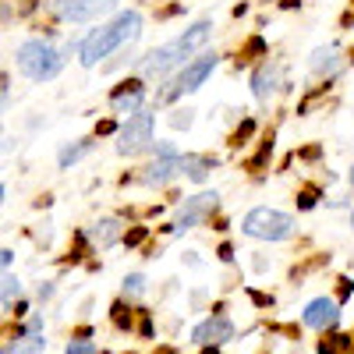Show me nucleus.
<instances>
[{
  "mask_svg": "<svg viewBox=\"0 0 354 354\" xmlns=\"http://www.w3.org/2000/svg\"><path fill=\"white\" fill-rule=\"evenodd\" d=\"M209 36H213V21H198V25L185 28L177 39H170V43H163V46H156L153 53L142 57V75L163 78V75H170L174 68H185V64L192 61V53H198L205 43H209Z\"/></svg>",
  "mask_w": 354,
  "mask_h": 354,
  "instance_id": "f257e3e1",
  "label": "nucleus"
},
{
  "mask_svg": "<svg viewBox=\"0 0 354 354\" xmlns=\"http://www.w3.org/2000/svg\"><path fill=\"white\" fill-rule=\"evenodd\" d=\"M142 36V15L138 11H121L110 25H100L85 36L82 43V68H96L103 57H110L117 46L135 43Z\"/></svg>",
  "mask_w": 354,
  "mask_h": 354,
  "instance_id": "f03ea898",
  "label": "nucleus"
},
{
  "mask_svg": "<svg viewBox=\"0 0 354 354\" xmlns=\"http://www.w3.org/2000/svg\"><path fill=\"white\" fill-rule=\"evenodd\" d=\"M18 71L32 82H53L64 71V53L53 50L46 39H25L18 46Z\"/></svg>",
  "mask_w": 354,
  "mask_h": 354,
  "instance_id": "7ed1b4c3",
  "label": "nucleus"
},
{
  "mask_svg": "<svg viewBox=\"0 0 354 354\" xmlns=\"http://www.w3.org/2000/svg\"><path fill=\"white\" fill-rule=\"evenodd\" d=\"M294 216L290 213H280V209H270V205H259L252 209L245 220H241V230L248 238H259V241H287L294 234Z\"/></svg>",
  "mask_w": 354,
  "mask_h": 354,
  "instance_id": "20e7f679",
  "label": "nucleus"
},
{
  "mask_svg": "<svg viewBox=\"0 0 354 354\" xmlns=\"http://www.w3.org/2000/svg\"><path fill=\"white\" fill-rule=\"evenodd\" d=\"M153 145V113L149 110H135L128 113V121L117 131V153L121 156H138L142 149Z\"/></svg>",
  "mask_w": 354,
  "mask_h": 354,
  "instance_id": "39448f33",
  "label": "nucleus"
},
{
  "mask_svg": "<svg viewBox=\"0 0 354 354\" xmlns=\"http://www.w3.org/2000/svg\"><path fill=\"white\" fill-rule=\"evenodd\" d=\"M216 64H220L216 53H198L195 61H188L181 68V75L170 82V88H163V100H177V96H188L195 88H202V82L216 71Z\"/></svg>",
  "mask_w": 354,
  "mask_h": 354,
  "instance_id": "423d86ee",
  "label": "nucleus"
},
{
  "mask_svg": "<svg viewBox=\"0 0 354 354\" xmlns=\"http://www.w3.org/2000/svg\"><path fill=\"white\" fill-rule=\"evenodd\" d=\"M46 8L64 21H100L117 8V0H46Z\"/></svg>",
  "mask_w": 354,
  "mask_h": 354,
  "instance_id": "0eeeda50",
  "label": "nucleus"
},
{
  "mask_svg": "<svg viewBox=\"0 0 354 354\" xmlns=\"http://www.w3.org/2000/svg\"><path fill=\"white\" fill-rule=\"evenodd\" d=\"M188 163H192V156H177V153H156V160L142 170V181L145 185H170L174 177H181L185 170H188Z\"/></svg>",
  "mask_w": 354,
  "mask_h": 354,
  "instance_id": "6e6552de",
  "label": "nucleus"
},
{
  "mask_svg": "<svg viewBox=\"0 0 354 354\" xmlns=\"http://www.w3.org/2000/svg\"><path fill=\"white\" fill-rule=\"evenodd\" d=\"M216 205H220V195H216V192H202V195L188 198V202L181 205V213H177V220H174V230H177V234L192 230V227L202 223L205 216H213Z\"/></svg>",
  "mask_w": 354,
  "mask_h": 354,
  "instance_id": "1a4fd4ad",
  "label": "nucleus"
},
{
  "mask_svg": "<svg viewBox=\"0 0 354 354\" xmlns=\"http://www.w3.org/2000/svg\"><path fill=\"white\" fill-rule=\"evenodd\" d=\"M230 337H234V322L227 315H213V319H205V322L195 326L192 344L195 347H223Z\"/></svg>",
  "mask_w": 354,
  "mask_h": 354,
  "instance_id": "9d476101",
  "label": "nucleus"
},
{
  "mask_svg": "<svg viewBox=\"0 0 354 354\" xmlns=\"http://www.w3.org/2000/svg\"><path fill=\"white\" fill-rule=\"evenodd\" d=\"M301 319H305V326L326 333V330H333L337 322H340V305L333 298H315V301L305 305V315Z\"/></svg>",
  "mask_w": 354,
  "mask_h": 354,
  "instance_id": "9b49d317",
  "label": "nucleus"
},
{
  "mask_svg": "<svg viewBox=\"0 0 354 354\" xmlns=\"http://www.w3.org/2000/svg\"><path fill=\"white\" fill-rule=\"evenodd\" d=\"M280 64L277 61H266L255 75H252V96L259 100V103H266V100H270L273 93H277V88H280Z\"/></svg>",
  "mask_w": 354,
  "mask_h": 354,
  "instance_id": "f8f14e48",
  "label": "nucleus"
},
{
  "mask_svg": "<svg viewBox=\"0 0 354 354\" xmlns=\"http://www.w3.org/2000/svg\"><path fill=\"white\" fill-rule=\"evenodd\" d=\"M142 103H145L142 82H124L121 93H113V110L117 113H135V110H142Z\"/></svg>",
  "mask_w": 354,
  "mask_h": 354,
  "instance_id": "ddd939ff",
  "label": "nucleus"
},
{
  "mask_svg": "<svg viewBox=\"0 0 354 354\" xmlns=\"http://www.w3.org/2000/svg\"><path fill=\"white\" fill-rule=\"evenodd\" d=\"M117 238H121V220H96L88 227V241L96 248H110Z\"/></svg>",
  "mask_w": 354,
  "mask_h": 354,
  "instance_id": "4468645a",
  "label": "nucleus"
},
{
  "mask_svg": "<svg viewBox=\"0 0 354 354\" xmlns=\"http://www.w3.org/2000/svg\"><path fill=\"white\" fill-rule=\"evenodd\" d=\"M312 71L315 75H337L340 71V53L330 46V50H315L312 53Z\"/></svg>",
  "mask_w": 354,
  "mask_h": 354,
  "instance_id": "2eb2a0df",
  "label": "nucleus"
},
{
  "mask_svg": "<svg viewBox=\"0 0 354 354\" xmlns=\"http://www.w3.org/2000/svg\"><path fill=\"white\" fill-rule=\"evenodd\" d=\"M15 298H21V280L11 273H0V301L15 305Z\"/></svg>",
  "mask_w": 354,
  "mask_h": 354,
  "instance_id": "dca6fc26",
  "label": "nucleus"
},
{
  "mask_svg": "<svg viewBox=\"0 0 354 354\" xmlns=\"http://www.w3.org/2000/svg\"><path fill=\"white\" fill-rule=\"evenodd\" d=\"M88 149H93V142H88V138H85V142H78V145H68V149H61V167L68 170V167H71V163H78Z\"/></svg>",
  "mask_w": 354,
  "mask_h": 354,
  "instance_id": "f3484780",
  "label": "nucleus"
},
{
  "mask_svg": "<svg viewBox=\"0 0 354 354\" xmlns=\"http://www.w3.org/2000/svg\"><path fill=\"white\" fill-rule=\"evenodd\" d=\"M4 351H46V340H43L39 333H28V337H21L18 344H8Z\"/></svg>",
  "mask_w": 354,
  "mask_h": 354,
  "instance_id": "a211bd4d",
  "label": "nucleus"
},
{
  "mask_svg": "<svg viewBox=\"0 0 354 354\" xmlns=\"http://www.w3.org/2000/svg\"><path fill=\"white\" fill-rule=\"evenodd\" d=\"M188 177H192V181H205V177H209V160L192 156V163H188Z\"/></svg>",
  "mask_w": 354,
  "mask_h": 354,
  "instance_id": "6ab92c4d",
  "label": "nucleus"
},
{
  "mask_svg": "<svg viewBox=\"0 0 354 354\" xmlns=\"http://www.w3.org/2000/svg\"><path fill=\"white\" fill-rule=\"evenodd\" d=\"M142 290H145V277H142V273H131V277H124V294L138 298Z\"/></svg>",
  "mask_w": 354,
  "mask_h": 354,
  "instance_id": "aec40b11",
  "label": "nucleus"
},
{
  "mask_svg": "<svg viewBox=\"0 0 354 354\" xmlns=\"http://www.w3.org/2000/svg\"><path fill=\"white\" fill-rule=\"evenodd\" d=\"M100 347L96 344H88V340H71L68 344V354H96Z\"/></svg>",
  "mask_w": 354,
  "mask_h": 354,
  "instance_id": "412c9836",
  "label": "nucleus"
},
{
  "mask_svg": "<svg viewBox=\"0 0 354 354\" xmlns=\"http://www.w3.org/2000/svg\"><path fill=\"white\" fill-rule=\"evenodd\" d=\"M170 124H174V128H188V124H192V110H177V113L170 117Z\"/></svg>",
  "mask_w": 354,
  "mask_h": 354,
  "instance_id": "4be33fe9",
  "label": "nucleus"
},
{
  "mask_svg": "<svg viewBox=\"0 0 354 354\" xmlns=\"http://www.w3.org/2000/svg\"><path fill=\"white\" fill-rule=\"evenodd\" d=\"M113 322H117V326H128V322H131V315H124V305L113 308Z\"/></svg>",
  "mask_w": 354,
  "mask_h": 354,
  "instance_id": "5701e85b",
  "label": "nucleus"
},
{
  "mask_svg": "<svg viewBox=\"0 0 354 354\" xmlns=\"http://www.w3.org/2000/svg\"><path fill=\"white\" fill-rule=\"evenodd\" d=\"M15 262V252H8V248H0V273L8 270V266Z\"/></svg>",
  "mask_w": 354,
  "mask_h": 354,
  "instance_id": "b1692460",
  "label": "nucleus"
},
{
  "mask_svg": "<svg viewBox=\"0 0 354 354\" xmlns=\"http://www.w3.org/2000/svg\"><path fill=\"white\" fill-rule=\"evenodd\" d=\"M142 238H145V230H142V227H138V230H131V234H128V245H138V241H142Z\"/></svg>",
  "mask_w": 354,
  "mask_h": 354,
  "instance_id": "393cba45",
  "label": "nucleus"
},
{
  "mask_svg": "<svg viewBox=\"0 0 354 354\" xmlns=\"http://www.w3.org/2000/svg\"><path fill=\"white\" fill-rule=\"evenodd\" d=\"M312 205H315V198H312V192H305L301 195V209H312Z\"/></svg>",
  "mask_w": 354,
  "mask_h": 354,
  "instance_id": "a878e982",
  "label": "nucleus"
},
{
  "mask_svg": "<svg viewBox=\"0 0 354 354\" xmlns=\"http://www.w3.org/2000/svg\"><path fill=\"white\" fill-rule=\"evenodd\" d=\"M4 195H8V192H4V185H0V202H4Z\"/></svg>",
  "mask_w": 354,
  "mask_h": 354,
  "instance_id": "bb28decb",
  "label": "nucleus"
},
{
  "mask_svg": "<svg viewBox=\"0 0 354 354\" xmlns=\"http://www.w3.org/2000/svg\"><path fill=\"white\" fill-rule=\"evenodd\" d=\"M4 106H8V100H4V96H0V110H4Z\"/></svg>",
  "mask_w": 354,
  "mask_h": 354,
  "instance_id": "cd10ccee",
  "label": "nucleus"
},
{
  "mask_svg": "<svg viewBox=\"0 0 354 354\" xmlns=\"http://www.w3.org/2000/svg\"><path fill=\"white\" fill-rule=\"evenodd\" d=\"M0 138H4V124H0Z\"/></svg>",
  "mask_w": 354,
  "mask_h": 354,
  "instance_id": "c85d7f7f",
  "label": "nucleus"
},
{
  "mask_svg": "<svg viewBox=\"0 0 354 354\" xmlns=\"http://www.w3.org/2000/svg\"><path fill=\"white\" fill-rule=\"evenodd\" d=\"M351 227H354V213H351Z\"/></svg>",
  "mask_w": 354,
  "mask_h": 354,
  "instance_id": "c756f323",
  "label": "nucleus"
},
{
  "mask_svg": "<svg viewBox=\"0 0 354 354\" xmlns=\"http://www.w3.org/2000/svg\"><path fill=\"white\" fill-rule=\"evenodd\" d=\"M351 185H354V174H351Z\"/></svg>",
  "mask_w": 354,
  "mask_h": 354,
  "instance_id": "7c9ffc66",
  "label": "nucleus"
}]
</instances>
